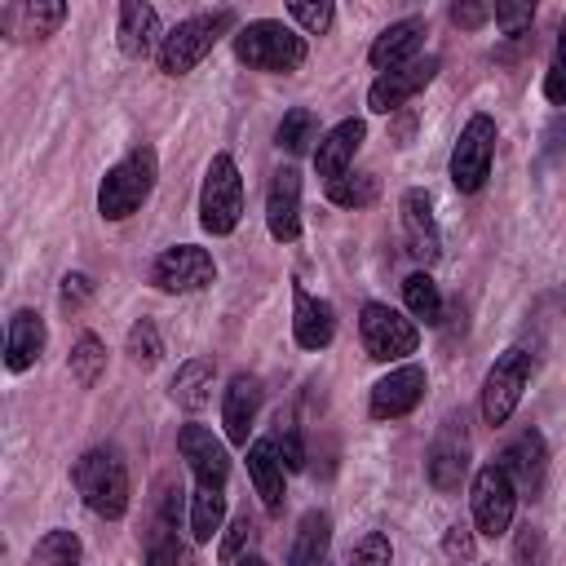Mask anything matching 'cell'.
<instances>
[{"label":"cell","mask_w":566,"mask_h":566,"mask_svg":"<svg viewBox=\"0 0 566 566\" xmlns=\"http://www.w3.org/2000/svg\"><path fill=\"white\" fill-rule=\"evenodd\" d=\"M115 35H119V53L124 57H146L164 27H159V13L150 0H119V22H115Z\"/></svg>","instance_id":"7402d4cb"},{"label":"cell","mask_w":566,"mask_h":566,"mask_svg":"<svg viewBox=\"0 0 566 566\" xmlns=\"http://www.w3.org/2000/svg\"><path fill=\"white\" fill-rule=\"evenodd\" d=\"M71 376H75L80 389H93V385L106 376V345H102L93 332H84V336L75 340V349H71Z\"/></svg>","instance_id":"4dcf8cb0"},{"label":"cell","mask_w":566,"mask_h":566,"mask_svg":"<svg viewBox=\"0 0 566 566\" xmlns=\"http://www.w3.org/2000/svg\"><path fill=\"white\" fill-rule=\"evenodd\" d=\"M172 398L186 411L208 407V398H212V363L208 358H186L177 367V376H172Z\"/></svg>","instance_id":"83f0119b"},{"label":"cell","mask_w":566,"mask_h":566,"mask_svg":"<svg viewBox=\"0 0 566 566\" xmlns=\"http://www.w3.org/2000/svg\"><path fill=\"white\" fill-rule=\"evenodd\" d=\"M424 35H429L424 18H402V22H389V27H385V31L371 40V49H367V62H371L376 71L402 66V62H411V57L420 53Z\"/></svg>","instance_id":"44dd1931"},{"label":"cell","mask_w":566,"mask_h":566,"mask_svg":"<svg viewBox=\"0 0 566 566\" xmlns=\"http://www.w3.org/2000/svg\"><path fill=\"white\" fill-rule=\"evenodd\" d=\"M80 557H84V544L75 531H49L31 548V562H80Z\"/></svg>","instance_id":"e575fe53"},{"label":"cell","mask_w":566,"mask_h":566,"mask_svg":"<svg viewBox=\"0 0 566 566\" xmlns=\"http://www.w3.org/2000/svg\"><path fill=\"white\" fill-rule=\"evenodd\" d=\"M124 354L137 363V367H155L164 358V340H159V327L150 318H137L128 327V340H124Z\"/></svg>","instance_id":"d6a6232c"},{"label":"cell","mask_w":566,"mask_h":566,"mask_svg":"<svg viewBox=\"0 0 566 566\" xmlns=\"http://www.w3.org/2000/svg\"><path fill=\"white\" fill-rule=\"evenodd\" d=\"M336 336V310L323 296H310L301 283L292 287V340L301 349H327Z\"/></svg>","instance_id":"e0dca14e"},{"label":"cell","mask_w":566,"mask_h":566,"mask_svg":"<svg viewBox=\"0 0 566 566\" xmlns=\"http://www.w3.org/2000/svg\"><path fill=\"white\" fill-rule=\"evenodd\" d=\"M394 557V548H389V539L380 535V531H367L354 548H349V562H389Z\"/></svg>","instance_id":"ab89813d"},{"label":"cell","mask_w":566,"mask_h":566,"mask_svg":"<svg viewBox=\"0 0 566 566\" xmlns=\"http://www.w3.org/2000/svg\"><path fill=\"white\" fill-rule=\"evenodd\" d=\"M230 27H234V13H230V9H212V13H195V18L177 22V27H172L168 35H159V44H155L159 71H164V75H186V71H195Z\"/></svg>","instance_id":"3957f363"},{"label":"cell","mask_w":566,"mask_h":566,"mask_svg":"<svg viewBox=\"0 0 566 566\" xmlns=\"http://www.w3.org/2000/svg\"><path fill=\"white\" fill-rule=\"evenodd\" d=\"M469 504H473V526H478V535L495 539V535H504V531L513 526L517 486L509 482V473H504L500 464H486V469H478V478H473Z\"/></svg>","instance_id":"9c48e42d"},{"label":"cell","mask_w":566,"mask_h":566,"mask_svg":"<svg viewBox=\"0 0 566 566\" xmlns=\"http://www.w3.org/2000/svg\"><path fill=\"white\" fill-rule=\"evenodd\" d=\"M526 557H539V531L535 526H522V535H517V562H526Z\"/></svg>","instance_id":"f6af8a7d"},{"label":"cell","mask_w":566,"mask_h":566,"mask_svg":"<svg viewBox=\"0 0 566 566\" xmlns=\"http://www.w3.org/2000/svg\"><path fill=\"white\" fill-rule=\"evenodd\" d=\"M424 469H429V482H433L438 491H460V482L469 478V442H464V433L455 438V433L447 429V433L433 442Z\"/></svg>","instance_id":"d4e9b609"},{"label":"cell","mask_w":566,"mask_h":566,"mask_svg":"<svg viewBox=\"0 0 566 566\" xmlns=\"http://www.w3.org/2000/svg\"><path fill=\"white\" fill-rule=\"evenodd\" d=\"M256 411H261V380L252 371L230 376L226 398H221V424H226V438L234 447H248V433L256 424Z\"/></svg>","instance_id":"ac0fdd59"},{"label":"cell","mask_w":566,"mask_h":566,"mask_svg":"<svg viewBox=\"0 0 566 566\" xmlns=\"http://www.w3.org/2000/svg\"><path fill=\"white\" fill-rule=\"evenodd\" d=\"M327 544H332V517H327L323 509H310V513L296 522V539H292L287 562H292V566H314V562H323Z\"/></svg>","instance_id":"484cf974"},{"label":"cell","mask_w":566,"mask_h":566,"mask_svg":"<svg viewBox=\"0 0 566 566\" xmlns=\"http://www.w3.org/2000/svg\"><path fill=\"white\" fill-rule=\"evenodd\" d=\"M88 296H93V279H88V274H80V270H75V274H66V279H62V305H71V310H75V305H84Z\"/></svg>","instance_id":"b9f144b4"},{"label":"cell","mask_w":566,"mask_h":566,"mask_svg":"<svg viewBox=\"0 0 566 566\" xmlns=\"http://www.w3.org/2000/svg\"><path fill=\"white\" fill-rule=\"evenodd\" d=\"M177 451H181V460L190 464L195 482L226 486V478H230V451H226L221 438H212V429H203V424H195V420L181 424V429H177Z\"/></svg>","instance_id":"5bb4252c"},{"label":"cell","mask_w":566,"mask_h":566,"mask_svg":"<svg viewBox=\"0 0 566 566\" xmlns=\"http://www.w3.org/2000/svg\"><path fill=\"white\" fill-rule=\"evenodd\" d=\"M442 553H447V557H464V562H469V557L478 553V548H473V531H469L464 522L447 526V535H442Z\"/></svg>","instance_id":"60d3db41"},{"label":"cell","mask_w":566,"mask_h":566,"mask_svg":"<svg viewBox=\"0 0 566 566\" xmlns=\"http://www.w3.org/2000/svg\"><path fill=\"white\" fill-rule=\"evenodd\" d=\"M181 517V486H164V500H159V526L172 531Z\"/></svg>","instance_id":"7bdbcfd3"},{"label":"cell","mask_w":566,"mask_h":566,"mask_svg":"<svg viewBox=\"0 0 566 566\" xmlns=\"http://www.w3.org/2000/svg\"><path fill=\"white\" fill-rule=\"evenodd\" d=\"M486 18H491V0H455L451 4V22L460 31H478V27H486Z\"/></svg>","instance_id":"f35d334b"},{"label":"cell","mask_w":566,"mask_h":566,"mask_svg":"<svg viewBox=\"0 0 566 566\" xmlns=\"http://www.w3.org/2000/svg\"><path fill=\"white\" fill-rule=\"evenodd\" d=\"M495 119L491 115H469L455 146H451V181L460 195H478L491 177V164H495Z\"/></svg>","instance_id":"8992f818"},{"label":"cell","mask_w":566,"mask_h":566,"mask_svg":"<svg viewBox=\"0 0 566 566\" xmlns=\"http://www.w3.org/2000/svg\"><path fill=\"white\" fill-rule=\"evenodd\" d=\"M424 389H429L424 367H420V363H402V367H394L389 376H380V380L371 385L367 411H371V420H398V416H407V411L420 407Z\"/></svg>","instance_id":"7c38bea8"},{"label":"cell","mask_w":566,"mask_h":566,"mask_svg":"<svg viewBox=\"0 0 566 566\" xmlns=\"http://www.w3.org/2000/svg\"><path fill=\"white\" fill-rule=\"evenodd\" d=\"M155 177H159V155H155L150 146H133L119 164L106 168V177H102V186H97V212H102L106 221L133 217V212L150 199Z\"/></svg>","instance_id":"6da1fadb"},{"label":"cell","mask_w":566,"mask_h":566,"mask_svg":"<svg viewBox=\"0 0 566 566\" xmlns=\"http://www.w3.org/2000/svg\"><path fill=\"white\" fill-rule=\"evenodd\" d=\"M287 13L301 22V31L327 35L336 22V0H287Z\"/></svg>","instance_id":"836d02e7"},{"label":"cell","mask_w":566,"mask_h":566,"mask_svg":"<svg viewBox=\"0 0 566 566\" xmlns=\"http://www.w3.org/2000/svg\"><path fill=\"white\" fill-rule=\"evenodd\" d=\"M279 424H283V420H279ZM274 451H279L283 469H301V464H305V447H301L296 424H283V429L274 433Z\"/></svg>","instance_id":"8d00e7d4"},{"label":"cell","mask_w":566,"mask_h":566,"mask_svg":"<svg viewBox=\"0 0 566 566\" xmlns=\"http://www.w3.org/2000/svg\"><path fill=\"white\" fill-rule=\"evenodd\" d=\"M398 212H402V234H407V252L424 265L438 261L442 252V234H438V221H433V199L424 190H407L398 199Z\"/></svg>","instance_id":"2e32d148"},{"label":"cell","mask_w":566,"mask_h":566,"mask_svg":"<svg viewBox=\"0 0 566 566\" xmlns=\"http://www.w3.org/2000/svg\"><path fill=\"white\" fill-rule=\"evenodd\" d=\"M535 9H539V0H491V13H495V27H500L504 35H522V31L531 27V18H535Z\"/></svg>","instance_id":"d590c367"},{"label":"cell","mask_w":566,"mask_h":566,"mask_svg":"<svg viewBox=\"0 0 566 566\" xmlns=\"http://www.w3.org/2000/svg\"><path fill=\"white\" fill-rule=\"evenodd\" d=\"M495 464L509 473V482H513L517 491H526V495L535 500L539 486H544V473H548V447H544V438L531 429V433H522L517 442H509Z\"/></svg>","instance_id":"d6986e66"},{"label":"cell","mask_w":566,"mask_h":566,"mask_svg":"<svg viewBox=\"0 0 566 566\" xmlns=\"http://www.w3.org/2000/svg\"><path fill=\"white\" fill-rule=\"evenodd\" d=\"M376 195H380L376 172H349V168H345L340 177L327 181V199H332L336 208H371Z\"/></svg>","instance_id":"f1b7e54d"},{"label":"cell","mask_w":566,"mask_h":566,"mask_svg":"<svg viewBox=\"0 0 566 566\" xmlns=\"http://www.w3.org/2000/svg\"><path fill=\"white\" fill-rule=\"evenodd\" d=\"M363 137H367V124H363V119H340V124H332V128L318 137V146H314V172H318L323 181L340 177V172L354 164Z\"/></svg>","instance_id":"ffe728a7"},{"label":"cell","mask_w":566,"mask_h":566,"mask_svg":"<svg viewBox=\"0 0 566 566\" xmlns=\"http://www.w3.org/2000/svg\"><path fill=\"white\" fill-rule=\"evenodd\" d=\"M226 522V491L221 486H208V482H195V495H190V535L195 544H208Z\"/></svg>","instance_id":"4316f807"},{"label":"cell","mask_w":566,"mask_h":566,"mask_svg":"<svg viewBox=\"0 0 566 566\" xmlns=\"http://www.w3.org/2000/svg\"><path fill=\"white\" fill-rule=\"evenodd\" d=\"M146 557H150L155 566H159V562H181V557H186V548L177 544V535H172V531H164V539H155Z\"/></svg>","instance_id":"ee69618b"},{"label":"cell","mask_w":566,"mask_h":566,"mask_svg":"<svg viewBox=\"0 0 566 566\" xmlns=\"http://www.w3.org/2000/svg\"><path fill=\"white\" fill-rule=\"evenodd\" d=\"M305 35H296L292 27L274 22V18H256L248 27L234 31V57L252 71H270V75H287L305 62Z\"/></svg>","instance_id":"7a4b0ae2"},{"label":"cell","mask_w":566,"mask_h":566,"mask_svg":"<svg viewBox=\"0 0 566 566\" xmlns=\"http://www.w3.org/2000/svg\"><path fill=\"white\" fill-rule=\"evenodd\" d=\"M239 217H243V177H239V164L221 150L208 159V172L199 186V226L208 234H230Z\"/></svg>","instance_id":"5b68a950"},{"label":"cell","mask_w":566,"mask_h":566,"mask_svg":"<svg viewBox=\"0 0 566 566\" xmlns=\"http://www.w3.org/2000/svg\"><path fill=\"white\" fill-rule=\"evenodd\" d=\"M433 75H438V57H411V62H402V66L380 71V75L371 80V88H367V111H376V115L402 111Z\"/></svg>","instance_id":"8fae6325"},{"label":"cell","mask_w":566,"mask_h":566,"mask_svg":"<svg viewBox=\"0 0 566 566\" xmlns=\"http://www.w3.org/2000/svg\"><path fill=\"white\" fill-rule=\"evenodd\" d=\"M544 97H548L553 106H562V62L548 66V75H544Z\"/></svg>","instance_id":"bcb514c9"},{"label":"cell","mask_w":566,"mask_h":566,"mask_svg":"<svg viewBox=\"0 0 566 566\" xmlns=\"http://www.w3.org/2000/svg\"><path fill=\"white\" fill-rule=\"evenodd\" d=\"M252 544V522L248 517H234L230 522V531H226V539H221V548H217V557L230 566V562H239V553Z\"/></svg>","instance_id":"74e56055"},{"label":"cell","mask_w":566,"mask_h":566,"mask_svg":"<svg viewBox=\"0 0 566 566\" xmlns=\"http://www.w3.org/2000/svg\"><path fill=\"white\" fill-rule=\"evenodd\" d=\"M66 22V0H9L0 9V40L31 44L57 35Z\"/></svg>","instance_id":"4fadbf2b"},{"label":"cell","mask_w":566,"mask_h":566,"mask_svg":"<svg viewBox=\"0 0 566 566\" xmlns=\"http://www.w3.org/2000/svg\"><path fill=\"white\" fill-rule=\"evenodd\" d=\"M71 482L97 517H124V509H128V469H124L119 451H111V447L84 451L71 469Z\"/></svg>","instance_id":"277c9868"},{"label":"cell","mask_w":566,"mask_h":566,"mask_svg":"<svg viewBox=\"0 0 566 566\" xmlns=\"http://www.w3.org/2000/svg\"><path fill=\"white\" fill-rule=\"evenodd\" d=\"M44 349V318L35 310H18L9 318V336H4V367L9 371H27Z\"/></svg>","instance_id":"cb8c5ba5"},{"label":"cell","mask_w":566,"mask_h":566,"mask_svg":"<svg viewBox=\"0 0 566 566\" xmlns=\"http://www.w3.org/2000/svg\"><path fill=\"white\" fill-rule=\"evenodd\" d=\"M358 332H363V349L376 363H402L407 354L420 349V332L407 314H398L385 301H367L358 314Z\"/></svg>","instance_id":"52a82bcc"},{"label":"cell","mask_w":566,"mask_h":566,"mask_svg":"<svg viewBox=\"0 0 566 566\" xmlns=\"http://www.w3.org/2000/svg\"><path fill=\"white\" fill-rule=\"evenodd\" d=\"M243 451H248V478H252V486H256L265 513L279 517L287 495H283V460H279V451H274V438H256V442H248Z\"/></svg>","instance_id":"603a6c76"},{"label":"cell","mask_w":566,"mask_h":566,"mask_svg":"<svg viewBox=\"0 0 566 566\" xmlns=\"http://www.w3.org/2000/svg\"><path fill=\"white\" fill-rule=\"evenodd\" d=\"M265 226H270V239H279V243H296L301 239V172L296 168H279L270 177Z\"/></svg>","instance_id":"9a60e30c"},{"label":"cell","mask_w":566,"mask_h":566,"mask_svg":"<svg viewBox=\"0 0 566 566\" xmlns=\"http://www.w3.org/2000/svg\"><path fill=\"white\" fill-rule=\"evenodd\" d=\"M526 380H531V349H522V345L504 349V354L491 363L486 380H482V420H486V424H504V420L517 411Z\"/></svg>","instance_id":"ba28073f"},{"label":"cell","mask_w":566,"mask_h":566,"mask_svg":"<svg viewBox=\"0 0 566 566\" xmlns=\"http://www.w3.org/2000/svg\"><path fill=\"white\" fill-rule=\"evenodd\" d=\"M402 301H407L411 318H420L429 327L442 323V296H438V283L429 279V270H416V274L402 279Z\"/></svg>","instance_id":"f546056e"},{"label":"cell","mask_w":566,"mask_h":566,"mask_svg":"<svg viewBox=\"0 0 566 566\" xmlns=\"http://www.w3.org/2000/svg\"><path fill=\"white\" fill-rule=\"evenodd\" d=\"M310 142H314V111L292 106V111L279 119V128H274V146L287 150V155H301Z\"/></svg>","instance_id":"1f68e13d"},{"label":"cell","mask_w":566,"mask_h":566,"mask_svg":"<svg viewBox=\"0 0 566 566\" xmlns=\"http://www.w3.org/2000/svg\"><path fill=\"white\" fill-rule=\"evenodd\" d=\"M217 279V261L199 248V243H177V248H164L150 265V283L159 292H199Z\"/></svg>","instance_id":"30bf717a"}]
</instances>
